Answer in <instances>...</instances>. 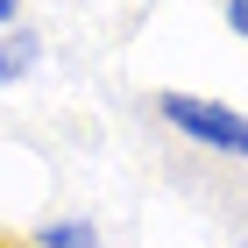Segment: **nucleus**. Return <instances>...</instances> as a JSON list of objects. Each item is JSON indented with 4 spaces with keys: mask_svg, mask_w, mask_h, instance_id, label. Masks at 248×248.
<instances>
[{
    "mask_svg": "<svg viewBox=\"0 0 248 248\" xmlns=\"http://www.w3.org/2000/svg\"><path fill=\"white\" fill-rule=\"evenodd\" d=\"M156 114L170 121L185 142H199V149L248 156V114H241V107H220V99H199V93H163Z\"/></svg>",
    "mask_w": 248,
    "mask_h": 248,
    "instance_id": "f257e3e1",
    "label": "nucleus"
},
{
    "mask_svg": "<svg viewBox=\"0 0 248 248\" xmlns=\"http://www.w3.org/2000/svg\"><path fill=\"white\" fill-rule=\"evenodd\" d=\"M36 57H43V43L29 36V29H7V36H0V85L29 78V71H36Z\"/></svg>",
    "mask_w": 248,
    "mask_h": 248,
    "instance_id": "f03ea898",
    "label": "nucleus"
},
{
    "mask_svg": "<svg viewBox=\"0 0 248 248\" xmlns=\"http://www.w3.org/2000/svg\"><path fill=\"white\" fill-rule=\"evenodd\" d=\"M36 248H99V227L93 220H50V227H36Z\"/></svg>",
    "mask_w": 248,
    "mask_h": 248,
    "instance_id": "7ed1b4c3",
    "label": "nucleus"
},
{
    "mask_svg": "<svg viewBox=\"0 0 248 248\" xmlns=\"http://www.w3.org/2000/svg\"><path fill=\"white\" fill-rule=\"evenodd\" d=\"M227 29H234V36L248 43V0H227Z\"/></svg>",
    "mask_w": 248,
    "mask_h": 248,
    "instance_id": "20e7f679",
    "label": "nucleus"
},
{
    "mask_svg": "<svg viewBox=\"0 0 248 248\" xmlns=\"http://www.w3.org/2000/svg\"><path fill=\"white\" fill-rule=\"evenodd\" d=\"M15 7H21V0H0V29H7V21H15Z\"/></svg>",
    "mask_w": 248,
    "mask_h": 248,
    "instance_id": "39448f33",
    "label": "nucleus"
},
{
    "mask_svg": "<svg viewBox=\"0 0 248 248\" xmlns=\"http://www.w3.org/2000/svg\"><path fill=\"white\" fill-rule=\"evenodd\" d=\"M241 248H248V234H241Z\"/></svg>",
    "mask_w": 248,
    "mask_h": 248,
    "instance_id": "423d86ee",
    "label": "nucleus"
}]
</instances>
